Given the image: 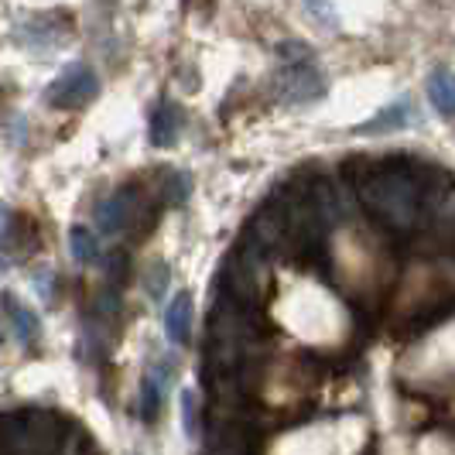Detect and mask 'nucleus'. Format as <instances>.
Wrapping results in <instances>:
<instances>
[{
	"label": "nucleus",
	"mask_w": 455,
	"mask_h": 455,
	"mask_svg": "<svg viewBox=\"0 0 455 455\" xmlns=\"http://www.w3.org/2000/svg\"><path fill=\"white\" fill-rule=\"evenodd\" d=\"M360 199L390 229H411L421 209V185L401 164H377L360 182Z\"/></svg>",
	"instance_id": "nucleus-1"
},
{
	"label": "nucleus",
	"mask_w": 455,
	"mask_h": 455,
	"mask_svg": "<svg viewBox=\"0 0 455 455\" xmlns=\"http://www.w3.org/2000/svg\"><path fill=\"white\" fill-rule=\"evenodd\" d=\"M96 96H100V76L86 62H72L48 83L45 103L52 110H83Z\"/></svg>",
	"instance_id": "nucleus-2"
},
{
	"label": "nucleus",
	"mask_w": 455,
	"mask_h": 455,
	"mask_svg": "<svg viewBox=\"0 0 455 455\" xmlns=\"http://www.w3.org/2000/svg\"><path fill=\"white\" fill-rule=\"evenodd\" d=\"M277 86V96L284 103H312L325 92V76L322 68L312 62V59H295V62H284V68L277 72L274 79Z\"/></svg>",
	"instance_id": "nucleus-3"
},
{
	"label": "nucleus",
	"mask_w": 455,
	"mask_h": 455,
	"mask_svg": "<svg viewBox=\"0 0 455 455\" xmlns=\"http://www.w3.org/2000/svg\"><path fill=\"white\" fill-rule=\"evenodd\" d=\"M140 209V203H137V192L134 188H120V192H114L110 199H103V203L96 205V223H100V229L103 233H120V229H127V223L134 220V212Z\"/></svg>",
	"instance_id": "nucleus-4"
},
{
	"label": "nucleus",
	"mask_w": 455,
	"mask_h": 455,
	"mask_svg": "<svg viewBox=\"0 0 455 455\" xmlns=\"http://www.w3.org/2000/svg\"><path fill=\"white\" fill-rule=\"evenodd\" d=\"M151 144L155 148H172L179 134H182V110H179V103H172V100H161L158 107H155V114H151Z\"/></svg>",
	"instance_id": "nucleus-5"
},
{
	"label": "nucleus",
	"mask_w": 455,
	"mask_h": 455,
	"mask_svg": "<svg viewBox=\"0 0 455 455\" xmlns=\"http://www.w3.org/2000/svg\"><path fill=\"white\" fill-rule=\"evenodd\" d=\"M168 373H172V363L168 360H158L144 373L140 380V418L144 421H155L161 411V394H164V384H168Z\"/></svg>",
	"instance_id": "nucleus-6"
},
{
	"label": "nucleus",
	"mask_w": 455,
	"mask_h": 455,
	"mask_svg": "<svg viewBox=\"0 0 455 455\" xmlns=\"http://www.w3.org/2000/svg\"><path fill=\"white\" fill-rule=\"evenodd\" d=\"M164 329H168V339L185 346L188 336H192V295L188 291H179L172 298L168 312H164Z\"/></svg>",
	"instance_id": "nucleus-7"
},
{
	"label": "nucleus",
	"mask_w": 455,
	"mask_h": 455,
	"mask_svg": "<svg viewBox=\"0 0 455 455\" xmlns=\"http://www.w3.org/2000/svg\"><path fill=\"white\" fill-rule=\"evenodd\" d=\"M428 100L435 103V110L445 116H455V72L445 66L432 68L428 76Z\"/></svg>",
	"instance_id": "nucleus-8"
},
{
	"label": "nucleus",
	"mask_w": 455,
	"mask_h": 455,
	"mask_svg": "<svg viewBox=\"0 0 455 455\" xmlns=\"http://www.w3.org/2000/svg\"><path fill=\"white\" fill-rule=\"evenodd\" d=\"M4 301H7V315H11V325H14L18 339H21L24 346H35L38 336H42V322H38V315H35L28 305L14 301V298H4Z\"/></svg>",
	"instance_id": "nucleus-9"
},
{
	"label": "nucleus",
	"mask_w": 455,
	"mask_h": 455,
	"mask_svg": "<svg viewBox=\"0 0 455 455\" xmlns=\"http://www.w3.org/2000/svg\"><path fill=\"white\" fill-rule=\"evenodd\" d=\"M68 251L79 264H100V243L92 236V229L72 227L68 229Z\"/></svg>",
	"instance_id": "nucleus-10"
},
{
	"label": "nucleus",
	"mask_w": 455,
	"mask_h": 455,
	"mask_svg": "<svg viewBox=\"0 0 455 455\" xmlns=\"http://www.w3.org/2000/svg\"><path fill=\"white\" fill-rule=\"evenodd\" d=\"M14 240V216L7 205H0V267H7V251Z\"/></svg>",
	"instance_id": "nucleus-11"
},
{
	"label": "nucleus",
	"mask_w": 455,
	"mask_h": 455,
	"mask_svg": "<svg viewBox=\"0 0 455 455\" xmlns=\"http://www.w3.org/2000/svg\"><path fill=\"white\" fill-rule=\"evenodd\" d=\"M182 428L188 438H196L199 414H196V390H182Z\"/></svg>",
	"instance_id": "nucleus-12"
},
{
	"label": "nucleus",
	"mask_w": 455,
	"mask_h": 455,
	"mask_svg": "<svg viewBox=\"0 0 455 455\" xmlns=\"http://www.w3.org/2000/svg\"><path fill=\"white\" fill-rule=\"evenodd\" d=\"M408 107H390L387 114L380 116V120H373V124H366L363 131H384V127H397V124H404L408 120V114H404Z\"/></svg>",
	"instance_id": "nucleus-13"
},
{
	"label": "nucleus",
	"mask_w": 455,
	"mask_h": 455,
	"mask_svg": "<svg viewBox=\"0 0 455 455\" xmlns=\"http://www.w3.org/2000/svg\"><path fill=\"white\" fill-rule=\"evenodd\" d=\"M164 281H168V267L158 260V274H155V267L148 271V295L158 301L161 295H164Z\"/></svg>",
	"instance_id": "nucleus-14"
}]
</instances>
